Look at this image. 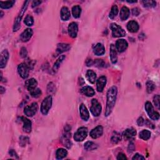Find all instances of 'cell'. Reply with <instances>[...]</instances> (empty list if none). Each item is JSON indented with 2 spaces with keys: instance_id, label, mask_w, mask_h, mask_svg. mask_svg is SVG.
I'll return each instance as SVG.
<instances>
[{
  "instance_id": "1",
  "label": "cell",
  "mask_w": 160,
  "mask_h": 160,
  "mask_svg": "<svg viewBox=\"0 0 160 160\" xmlns=\"http://www.w3.org/2000/svg\"><path fill=\"white\" fill-rule=\"evenodd\" d=\"M117 93H118V89L115 86H113L110 88L107 92V100H106V108L105 111V116H108L111 115L113 111V109L115 107Z\"/></svg>"
},
{
  "instance_id": "2",
  "label": "cell",
  "mask_w": 160,
  "mask_h": 160,
  "mask_svg": "<svg viewBox=\"0 0 160 160\" xmlns=\"http://www.w3.org/2000/svg\"><path fill=\"white\" fill-rule=\"evenodd\" d=\"M29 3H30L29 1H26L24 3V5L22 8H21L20 11L18 14V15L16 18L15 19V23H14V25H13V31L14 32L18 31L20 30V28H21V20H22V18L24 15V13L26 12Z\"/></svg>"
},
{
  "instance_id": "3",
  "label": "cell",
  "mask_w": 160,
  "mask_h": 160,
  "mask_svg": "<svg viewBox=\"0 0 160 160\" xmlns=\"http://www.w3.org/2000/svg\"><path fill=\"white\" fill-rule=\"evenodd\" d=\"M53 99L51 95L48 96L43 101L41 105V112L43 115H47L49 110L51 108Z\"/></svg>"
},
{
  "instance_id": "4",
  "label": "cell",
  "mask_w": 160,
  "mask_h": 160,
  "mask_svg": "<svg viewBox=\"0 0 160 160\" xmlns=\"http://www.w3.org/2000/svg\"><path fill=\"white\" fill-rule=\"evenodd\" d=\"M110 29L112 31V35L114 38H120L126 36V32L118 24L113 23L110 24Z\"/></svg>"
},
{
  "instance_id": "5",
  "label": "cell",
  "mask_w": 160,
  "mask_h": 160,
  "mask_svg": "<svg viewBox=\"0 0 160 160\" xmlns=\"http://www.w3.org/2000/svg\"><path fill=\"white\" fill-rule=\"evenodd\" d=\"M145 110L148 115L149 117L152 120H158L159 118V114L158 112L155 111L153 106L150 101H147L144 105Z\"/></svg>"
},
{
  "instance_id": "6",
  "label": "cell",
  "mask_w": 160,
  "mask_h": 160,
  "mask_svg": "<svg viewBox=\"0 0 160 160\" xmlns=\"http://www.w3.org/2000/svg\"><path fill=\"white\" fill-rule=\"evenodd\" d=\"M88 130L86 127H81L74 133V139L76 141H83L87 137Z\"/></svg>"
},
{
  "instance_id": "7",
  "label": "cell",
  "mask_w": 160,
  "mask_h": 160,
  "mask_svg": "<svg viewBox=\"0 0 160 160\" xmlns=\"http://www.w3.org/2000/svg\"><path fill=\"white\" fill-rule=\"evenodd\" d=\"M102 107L101 104L97 99H93L91 101V106L90 108V111L94 116L97 117L100 115L101 113Z\"/></svg>"
},
{
  "instance_id": "8",
  "label": "cell",
  "mask_w": 160,
  "mask_h": 160,
  "mask_svg": "<svg viewBox=\"0 0 160 160\" xmlns=\"http://www.w3.org/2000/svg\"><path fill=\"white\" fill-rule=\"evenodd\" d=\"M38 110V105L37 103L34 102L30 105L26 106L24 109V113L28 117H33L35 115Z\"/></svg>"
},
{
  "instance_id": "9",
  "label": "cell",
  "mask_w": 160,
  "mask_h": 160,
  "mask_svg": "<svg viewBox=\"0 0 160 160\" xmlns=\"http://www.w3.org/2000/svg\"><path fill=\"white\" fill-rule=\"evenodd\" d=\"M18 72L23 79H26L29 76L30 68L25 63H21L18 66Z\"/></svg>"
},
{
  "instance_id": "10",
  "label": "cell",
  "mask_w": 160,
  "mask_h": 160,
  "mask_svg": "<svg viewBox=\"0 0 160 160\" xmlns=\"http://www.w3.org/2000/svg\"><path fill=\"white\" fill-rule=\"evenodd\" d=\"M128 47V43L124 39H119V40H117L116 43V49L119 53L124 52L127 49Z\"/></svg>"
},
{
  "instance_id": "11",
  "label": "cell",
  "mask_w": 160,
  "mask_h": 160,
  "mask_svg": "<svg viewBox=\"0 0 160 160\" xmlns=\"http://www.w3.org/2000/svg\"><path fill=\"white\" fill-rule=\"evenodd\" d=\"M9 57V55L8 49H4V50L1 53V55H0V68H1V69L4 68L6 66Z\"/></svg>"
},
{
  "instance_id": "12",
  "label": "cell",
  "mask_w": 160,
  "mask_h": 160,
  "mask_svg": "<svg viewBox=\"0 0 160 160\" xmlns=\"http://www.w3.org/2000/svg\"><path fill=\"white\" fill-rule=\"evenodd\" d=\"M70 138H71V133H70V132H66V134L65 135H63L61 138V141L62 144L68 149H70L73 145L72 142L70 140Z\"/></svg>"
},
{
  "instance_id": "13",
  "label": "cell",
  "mask_w": 160,
  "mask_h": 160,
  "mask_svg": "<svg viewBox=\"0 0 160 160\" xmlns=\"http://www.w3.org/2000/svg\"><path fill=\"white\" fill-rule=\"evenodd\" d=\"M103 134V128L102 126L99 125L92 130L90 131V135L93 139H97V138L101 136Z\"/></svg>"
},
{
  "instance_id": "14",
  "label": "cell",
  "mask_w": 160,
  "mask_h": 160,
  "mask_svg": "<svg viewBox=\"0 0 160 160\" xmlns=\"http://www.w3.org/2000/svg\"><path fill=\"white\" fill-rule=\"evenodd\" d=\"M78 32V26L76 23L72 22L68 26V33L70 37L75 38L77 36Z\"/></svg>"
},
{
  "instance_id": "15",
  "label": "cell",
  "mask_w": 160,
  "mask_h": 160,
  "mask_svg": "<svg viewBox=\"0 0 160 160\" xmlns=\"http://www.w3.org/2000/svg\"><path fill=\"white\" fill-rule=\"evenodd\" d=\"M33 34V31L31 28H27L20 35V39L21 41L27 42L31 38Z\"/></svg>"
},
{
  "instance_id": "16",
  "label": "cell",
  "mask_w": 160,
  "mask_h": 160,
  "mask_svg": "<svg viewBox=\"0 0 160 160\" xmlns=\"http://www.w3.org/2000/svg\"><path fill=\"white\" fill-rule=\"evenodd\" d=\"M20 119L21 122L23 123V128L24 132L26 133H30L32 130V125H31V121L23 116L20 117Z\"/></svg>"
},
{
  "instance_id": "17",
  "label": "cell",
  "mask_w": 160,
  "mask_h": 160,
  "mask_svg": "<svg viewBox=\"0 0 160 160\" xmlns=\"http://www.w3.org/2000/svg\"><path fill=\"white\" fill-rule=\"evenodd\" d=\"M109 57L111 61L113 64H116L118 61V55H117V50L115 46L111 44L109 48Z\"/></svg>"
},
{
  "instance_id": "18",
  "label": "cell",
  "mask_w": 160,
  "mask_h": 160,
  "mask_svg": "<svg viewBox=\"0 0 160 160\" xmlns=\"http://www.w3.org/2000/svg\"><path fill=\"white\" fill-rule=\"evenodd\" d=\"M136 130L134 128H128L126 129L123 133V136L124 138L126 140H131L133 137H134L136 135Z\"/></svg>"
},
{
  "instance_id": "19",
  "label": "cell",
  "mask_w": 160,
  "mask_h": 160,
  "mask_svg": "<svg viewBox=\"0 0 160 160\" xmlns=\"http://www.w3.org/2000/svg\"><path fill=\"white\" fill-rule=\"evenodd\" d=\"M106 84V78L105 76L99 77L97 82V90L98 92H102Z\"/></svg>"
},
{
  "instance_id": "20",
  "label": "cell",
  "mask_w": 160,
  "mask_h": 160,
  "mask_svg": "<svg viewBox=\"0 0 160 160\" xmlns=\"http://www.w3.org/2000/svg\"><path fill=\"white\" fill-rule=\"evenodd\" d=\"M71 48V46L69 44L66 43H59L57 45V48L56 50V55H59L61 53L68 51Z\"/></svg>"
},
{
  "instance_id": "21",
  "label": "cell",
  "mask_w": 160,
  "mask_h": 160,
  "mask_svg": "<svg viewBox=\"0 0 160 160\" xmlns=\"http://www.w3.org/2000/svg\"><path fill=\"white\" fill-rule=\"evenodd\" d=\"M80 113L81 118L85 122H86L90 118V113L84 104H81L80 106Z\"/></svg>"
},
{
  "instance_id": "22",
  "label": "cell",
  "mask_w": 160,
  "mask_h": 160,
  "mask_svg": "<svg viewBox=\"0 0 160 160\" xmlns=\"http://www.w3.org/2000/svg\"><path fill=\"white\" fill-rule=\"evenodd\" d=\"M140 26L136 21H130L127 24V29L131 33H136L139 30Z\"/></svg>"
},
{
  "instance_id": "23",
  "label": "cell",
  "mask_w": 160,
  "mask_h": 160,
  "mask_svg": "<svg viewBox=\"0 0 160 160\" xmlns=\"http://www.w3.org/2000/svg\"><path fill=\"white\" fill-rule=\"evenodd\" d=\"M93 53L97 56H102L105 54V48L101 43H98L93 48Z\"/></svg>"
},
{
  "instance_id": "24",
  "label": "cell",
  "mask_w": 160,
  "mask_h": 160,
  "mask_svg": "<svg viewBox=\"0 0 160 160\" xmlns=\"http://www.w3.org/2000/svg\"><path fill=\"white\" fill-rule=\"evenodd\" d=\"M38 82L34 78H31V79L26 80L25 82V86L27 88V90L29 91H31V90H34V89L36 88Z\"/></svg>"
},
{
  "instance_id": "25",
  "label": "cell",
  "mask_w": 160,
  "mask_h": 160,
  "mask_svg": "<svg viewBox=\"0 0 160 160\" xmlns=\"http://www.w3.org/2000/svg\"><path fill=\"white\" fill-rule=\"evenodd\" d=\"M120 19L122 21H125L128 18L130 15V11L128 8H127L126 6H123V8L120 10L119 13Z\"/></svg>"
},
{
  "instance_id": "26",
  "label": "cell",
  "mask_w": 160,
  "mask_h": 160,
  "mask_svg": "<svg viewBox=\"0 0 160 160\" xmlns=\"http://www.w3.org/2000/svg\"><path fill=\"white\" fill-rule=\"evenodd\" d=\"M81 92L84 95L86 96V97H93V96L95 95V91L94 90V89L93 88L88 86H86L83 87L81 90Z\"/></svg>"
},
{
  "instance_id": "27",
  "label": "cell",
  "mask_w": 160,
  "mask_h": 160,
  "mask_svg": "<svg viewBox=\"0 0 160 160\" xmlns=\"http://www.w3.org/2000/svg\"><path fill=\"white\" fill-rule=\"evenodd\" d=\"M71 16L70 9L66 6H63L61 9V18L63 21H68Z\"/></svg>"
},
{
  "instance_id": "28",
  "label": "cell",
  "mask_w": 160,
  "mask_h": 160,
  "mask_svg": "<svg viewBox=\"0 0 160 160\" xmlns=\"http://www.w3.org/2000/svg\"><path fill=\"white\" fill-rule=\"evenodd\" d=\"M86 76L89 82L92 84L95 83L96 80H97V74L93 70H88Z\"/></svg>"
},
{
  "instance_id": "29",
  "label": "cell",
  "mask_w": 160,
  "mask_h": 160,
  "mask_svg": "<svg viewBox=\"0 0 160 160\" xmlns=\"http://www.w3.org/2000/svg\"><path fill=\"white\" fill-rule=\"evenodd\" d=\"M68 155V151L64 148H59L56 151V157L57 159H62L65 158Z\"/></svg>"
},
{
  "instance_id": "30",
  "label": "cell",
  "mask_w": 160,
  "mask_h": 160,
  "mask_svg": "<svg viewBox=\"0 0 160 160\" xmlns=\"http://www.w3.org/2000/svg\"><path fill=\"white\" fill-rule=\"evenodd\" d=\"M66 58V56L65 55H61L60 56L58 59L56 60V61L55 63L54 66L53 67V70L54 72H57V70H58V68H59L60 65H61V63H63V61L65 60V59Z\"/></svg>"
},
{
  "instance_id": "31",
  "label": "cell",
  "mask_w": 160,
  "mask_h": 160,
  "mask_svg": "<svg viewBox=\"0 0 160 160\" xmlns=\"http://www.w3.org/2000/svg\"><path fill=\"white\" fill-rule=\"evenodd\" d=\"M15 3V1H0V7L2 9H9L14 5Z\"/></svg>"
},
{
  "instance_id": "32",
  "label": "cell",
  "mask_w": 160,
  "mask_h": 160,
  "mask_svg": "<svg viewBox=\"0 0 160 160\" xmlns=\"http://www.w3.org/2000/svg\"><path fill=\"white\" fill-rule=\"evenodd\" d=\"M72 14L74 18H78L81 16V8L79 5H76L72 8Z\"/></svg>"
},
{
  "instance_id": "33",
  "label": "cell",
  "mask_w": 160,
  "mask_h": 160,
  "mask_svg": "<svg viewBox=\"0 0 160 160\" xmlns=\"http://www.w3.org/2000/svg\"><path fill=\"white\" fill-rule=\"evenodd\" d=\"M84 148L87 151H92L97 149L98 146L92 141H87L84 143Z\"/></svg>"
},
{
  "instance_id": "34",
  "label": "cell",
  "mask_w": 160,
  "mask_h": 160,
  "mask_svg": "<svg viewBox=\"0 0 160 160\" xmlns=\"http://www.w3.org/2000/svg\"><path fill=\"white\" fill-rule=\"evenodd\" d=\"M151 132L149 130H144L143 131H141V132L140 133V138L141 139L143 140H148L150 139V137H151Z\"/></svg>"
},
{
  "instance_id": "35",
  "label": "cell",
  "mask_w": 160,
  "mask_h": 160,
  "mask_svg": "<svg viewBox=\"0 0 160 160\" xmlns=\"http://www.w3.org/2000/svg\"><path fill=\"white\" fill-rule=\"evenodd\" d=\"M118 6H116V5H113L111 7V11H110V13H109V18L110 19L113 20L115 18L116 16V15H118Z\"/></svg>"
},
{
  "instance_id": "36",
  "label": "cell",
  "mask_w": 160,
  "mask_h": 160,
  "mask_svg": "<svg viewBox=\"0 0 160 160\" xmlns=\"http://www.w3.org/2000/svg\"><path fill=\"white\" fill-rule=\"evenodd\" d=\"M30 92V95L33 98H38L41 97L42 95L41 90L40 88H35L34 90H31Z\"/></svg>"
},
{
  "instance_id": "37",
  "label": "cell",
  "mask_w": 160,
  "mask_h": 160,
  "mask_svg": "<svg viewBox=\"0 0 160 160\" xmlns=\"http://www.w3.org/2000/svg\"><path fill=\"white\" fill-rule=\"evenodd\" d=\"M156 88L155 84L152 81H148L146 83V91L148 93H151Z\"/></svg>"
},
{
  "instance_id": "38",
  "label": "cell",
  "mask_w": 160,
  "mask_h": 160,
  "mask_svg": "<svg viewBox=\"0 0 160 160\" xmlns=\"http://www.w3.org/2000/svg\"><path fill=\"white\" fill-rule=\"evenodd\" d=\"M24 23L28 26H32L34 24V19L32 16L28 15L24 20Z\"/></svg>"
},
{
  "instance_id": "39",
  "label": "cell",
  "mask_w": 160,
  "mask_h": 160,
  "mask_svg": "<svg viewBox=\"0 0 160 160\" xmlns=\"http://www.w3.org/2000/svg\"><path fill=\"white\" fill-rule=\"evenodd\" d=\"M121 140H122V137H121L120 134L118 133H116V132L114 133L111 139L112 143L115 144L119 143V142L121 141Z\"/></svg>"
},
{
  "instance_id": "40",
  "label": "cell",
  "mask_w": 160,
  "mask_h": 160,
  "mask_svg": "<svg viewBox=\"0 0 160 160\" xmlns=\"http://www.w3.org/2000/svg\"><path fill=\"white\" fill-rule=\"evenodd\" d=\"M30 140L27 136H21L20 138V144L21 146H26V144L29 143Z\"/></svg>"
},
{
  "instance_id": "41",
  "label": "cell",
  "mask_w": 160,
  "mask_h": 160,
  "mask_svg": "<svg viewBox=\"0 0 160 160\" xmlns=\"http://www.w3.org/2000/svg\"><path fill=\"white\" fill-rule=\"evenodd\" d=\"M144 7L146 8H153L156 6V2L155 1H142Z\"/></svg>"
},
{
  "instance_id": "42",
  "label": "cell",
  "mask_w": 160,
  "mask_h": 160,
  "mask_svg": "<svg viewBox=\"0 0 160 160\" xmlns=\"http://www.w3.org/2000/svg\"><path fill=\"white\" fill-rule=\"evenodd\" d=\"M55 90H56V87H55V84L53 83H52V82L49 83L48 84V86H47V91H48V93L49 95H51L52 93H54L55 92Z\"/></svg>"
},
{
  "instance_id": "43",
  "label": "cell",
  "mask_w": 160,
  "mask_h": 160,
  "mask_svg": "<svg viewBox=\"0 0 160 160\" xmlns=\"http://www.w3.org/2000/svg\"><path fill=\"white\" fill-rule=\"evenodd\" d=\"M93 65L98 68H103L105 65V63L103 59H97L93 61Z\"/></svg>"
},
{
  "instance_id": "44",
  "label": "cell",
  "mask_w": 160,
  "mask_h": 160,
  "mask_svg": "<svg viewBox=\"0 0 160 160\" xmlns=\"http://www.w3.org/2000/svg\"><path fill=\"white\" fill-rule=\"evenodd\" d=\"M159 95H155L154 98H153V102H154V104L155 105V106L156 108H157L158 109H159Z\"/></svg>"
},
{
  "instance_id": "45",
  "label": "cell",
  "mask_w": 160,
  "mask_h": 160,
  "mask_svg": "<svg viewBox=\"0 0 160 160\" xmlns=\"http://www.w3.org/2000/svg\"><path fill=\"white\" fill-rule=\"evenodd\" d=\"M20 56L22 58H25L28 55V51L26 50V48L25 47H22L21 48L20 53Z\"/></svg>"
},
{
  "instance_id": "46",
  "label": "cell",
  "mask_w": 160,
  "mask_h": 160,
  "mask_svg": "<svg viewBox=\"0 0 160 160\" xmlns=\"http://www.w3.org/2000/svg\"><path fill=\"white\" fill-rule=\"evenodd\" d=\"M134 150H135V145L133 141H131L128 145V152L129 153H131L134 151Z\"/></svg>"
},
{
  "instance_id": "47",
  "label": "cell",
  "mask_w": 160,
  "mask_h": 160,
  "mask_svg": "<svg viewBox=\"0 0 160 160\" xmlns=\"http://www.w3.org/2000/svg\"><path fill=\"white\" fill-rule=\"evenodd\" d=\"M9 155L11 156V157L15 158V159H19L18 156V154L16 153V151L13 150H11L9 151Z\"/></svg>"
},
{
  "instance_id": "48",
  "label": "cell",
  "mask_w": 160,
  "mask_h": 160,
  "mask_svg": "<svg viewBox=\"0 0 160 160\" xmlns=\"http://www.w3.org/2000/svg\"><path fill=\"white\" fill-rule=\"evenodd\" d=\"M144 123H145V120L143 117H140V118L138 119L137 123L138 124V126H143L144 124Z\"/></svg>"
},
{
  "instance_id": "49",
  "label": "cell",
  "mask_w": 160,
  "mask_h": 160,
  "mask_svg": "<svg viewBox=\"0 0 160 160\" xmlns=\"http://www.w3.org/2000/svg\"><path fill=\"white\" fill-rule=\"evenodd\" d=\"M132 159L133 160H135V159H136V160H140V159H144L145 158L142 155L138 154V153H136V154H135V155L133 156Z\"/></svg>"
},
{
  "instance_id": "50",
  "label": "cell",
  "mask_w": 160,
  "mask_h": 160,
  "mask_svg": "<svg viewBox=\"0 0 160 160\" xmlns=\"http://www.w3.org/2000/svg\"><path fill=\"white\" fill-rule=\"evenodd\" d=\"M26 65L28 66V67L29 68L30 70H31V69H33V67H34V61H31V60H29V61H28L26 63H25Z\"/></svg>"
},
{
  "instance_id": "51",
  "label": "cell",
  "mask_w": 160,
  "mask_h": 160,
  "mask_svg": "<svg viewBox=\"0 0 160 160\" xmlns=\"http://www.w3.org/2000/svg\"><path fill=\"white\" fill-rule=\"evenodd\" d=\"M132 13L134 16H138L140 13V10L138 8H134L132 9Z\"/></svg>"
},
{
  "instance_id": "52",
  "label": "cell",
  "mask_w": 160,
  "mask_h": 160,
  "mask_svg": "<svg viewBox=\"0 0 160 160\" xmlns=\"http://www.w3.org/2000/svg\"><path fill=\"white\" fill-rule=\"evenodd\" d=\"M117 159H118V160H125V159H127V158H126V156H125V155L121 153H119L118 156H117Z\"/></svg>"
},
{
  "instance_id": "53",
  "label": "cell",
  "mask_w": 160,
  "mask_h": 160,
  "mask_svg": "<svg viewBox=\"0 0 160 160\" xmlns=\"http://www.w3.org/2000/svg\"><path fill=\"white\" fill-rule=\"evenodd\" d=\"M144 124H146V125H147L148 127L151 128H155L154 124H153L151 122H150V121H149L148 119H146L145 121Z\"/></svg>"
},
{
  "instance_id": "54",
  "label": "cell",
  "mask_w": 160,
  "mask_h": 160,
  "mask_svg": "<svg viewBox=\"0 0 160 160\" xmlns=\"http://www.w3.org/2000/svg\"><path fill=\"white\" fill-rule=\"evenodd\" d=\"M41 3H42L41 1H33L32 2V4H31L32 8H34V7L38 6V5H41Z\"/></svg>"
},
{
  "instance_id": "55",
  "label": "cell",
  "mask_w": 160,
  "mask_h": 160,
  "mask_svg": "<svg viewBox=\"0 0 160 160\" xmlns=\"http://www.w3.org/2000/svg\"><path fill=\"white\" fill-rule=\"evenodd\" d=\"M86 65L87 66H91L92 65H93V60L90 59H88L86 61Z\"/></svg>"
},
{
  "instance_id": "56",
  "label": "cell",
  "mask_w": 160,
  "mask_h": 160,
  "mask_svg": "<svg viewBox=\"0 0 160 160\" xmlns=\"http://www.w3.org/2000/svg\"><path fill=\"white\" fill-rule=\"evenodd\" d=\"M5 91H6V90H5V88L1 86V87H0V93H1V95H3L4 93H5Z\"/></svg>"
},
{
  "instance_id": "57",
  "label": "cell",
  "mask_w": 160,
  "mask_h": 160,
  "mask_svg": "<svg viewBox=\"0 0 160 160\" xmlns=\"http://www.w3.org/2000/svg\"><path fill=\"white\" fill-rule=\"evenodd\" d=\"M65 130L66 132H70V131H71V127H70L69 125H66V126L65 127Z\"/></svg>"
},
{
  "instance_id": "58",
  "label": "cell",
  "mask_w": 160,
  "mask_h": 160,
  "mask_svg": "<svg viewBox=\"0 0 160 160\" xmlns=\"http://www.w3.org/2000/svg\"><path fill=\"white\" fill-rule=\"evenodd\" d=\"M144 37H145V34H143V33H141L139 35V39H140V40H143Z\"/></svg>"
},
{
  "instance_id": "59",
  "label": "cell",
  "mask_w": 160,
  "mask_h": 160,
  "mask_svg": "<svg viewBox=\"0 0 160 160\" xmlns=\"http://www.w3.org/2000/svg\"><path fill=\"white\" fill-rule=\"evenodd\" d=\"M127 2H128V3H136L137 1H127Z\"/></svg>"
},
{
  "instance_id": "60",
  "label": "cell",
  "mask_w": 160,
  "mask_h": 160,
  "mask_svg": "<svg viewBox=\"0 0 160 160\" xmlns=\"http://www.w3.org/2000/svg\"><path fill=\"white\" fill-rule=\"evenodd\" d=\"M3 16V11H1V18Z\"/></svg>"
}]
</instances>
